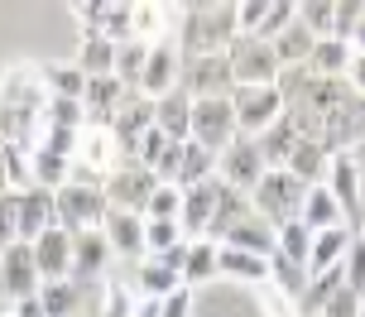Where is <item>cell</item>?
Returning <instances> with one entry per match:
<instances>
[{"label": "cell", "instance_id": "cell-40", "mask_svg": "<svg viewBox=\"0 0 365 317\" xmlns=\"http://www.w3.org/2000/svg\"><path fill=\"white\" fill-rule=\"evenodd\" d=\"M149 63V43L145 38H130V43H115V82H125L130 92H140V77H145Z\"/></svg>", "mask_w": 365, "mask_h": 317}, {"label": "cell", "instance_id": "cell-60", "mask_svg": "<svg viewBox=\"0 0 365 317\" xmlns=\"http://www.w3.org/2000/svg\"><path fill=\"white\" fill-rule=\"evenodd\" d=\"M361 317H365V308H361Z\"/></svg>", "mask_w": 365, "mask_h": 317}, {"label": "cell", "instance_id": "cell-45", "mask_svg": "<svg viewBox=\"0 0 365 317\" xmlns=\"http://www.w3.org/2000/svg\"><path fill=\"white\" fill-rule=\"evenodd\" d=\"M173 245H182V226L178 222H149L145 217V260L149 255H168Z\"/></svg>", "mask_w": 365, "mask_h": 317}, {"label": "cell", "instance_id": "cell-2", "mask_svg": "<svg viewBox=\"0 0 365 317\" xmlns=\"http://www.w3.org/2000/svg\"><path fill=\"white\" fill-rule=\"evenodd\" d=\"M240 140L236 130V106H231V96H192V145L202 150H231Z\"/></svg>", "mask_w": 365, "mask_h": 317}, {"label": "cell", "instance_id": "cell-28", "mask_svg": "<svg viewBox=\"0 0 365 317\" xmlns=\"http://www.w3.org/2000/svg\"><path fill=\"white\" fill-rule=\"evenodd\" d=\"M221 279L250 284V289H264V284H269V260H259V255H245V250L221 245Z\"/></svg>", "mask_w": 365, "mask_h": 317}, {"label": "cell", "instance_id": "cell-32", "mask_svg": "<svg viewBox=\"0 0 365 317\" xmlns=\"http://www.w3.org/2000/svg\"><path fill=\"white\" fill-rule=\"evenodd\" d=\"M38 68H43V87H48V96H68V101H82V96H87L91 77L77 68L73 58H68V63H38Z\"/></svg>", "mask_w": 365, "mask_h": 317}, {"label": "cell", "instance_id": "cell-9", "mask_svg": "<svg viewBox=\"0 0 365 317\" xmlns=\"http://www.w3.org/2000/svg\"><path fill=\"white\" fill-rule=\"evenodd\" d=\"M0 289H5V298H10V303H19V298H38L43 279H38L34 250H29L24 241L0 245Z\"/></svg>", "mask_w": 365, "mask_h": 317}, {"label": "cell", "instance_id": "cell-50", "mask_svg": "<svg viewBox=\"0 0 365 317\" xmlns=\"http://www.w3.org/2000/svg\"><path fill=\"white\" fill-rule=\"evenodd\" d=\"M255 293H259V317H303L298 303H293L289 293H279L274 284H264V289H255Z\"/></svg>", "mask_w": 365, "mask_h": 317}, {"label": "cell", "instance_id": "cell-18", "mask_svg": "<svg viewBox=\"0 0 365 317\" xmlns=\"http://www.w3.org/2000/svg\"><path fill=\"white\" fill-rule=\"evenodd\" d=\"M154 130V101L149 96H130L125 106H120V115H115V125H110V135H115V145H120V154L125 159H135V150H140V140Z\"/></svg>", "mask_w": 365, "mask_h": 317}, {"label": "cell", "instance_id": "cell-13", "mask_svg": "<svg viewBox=\"0 0 365 317\" xmlns=\"http://www.w3.org/2000/svg\"><path fill=\"white\" fill-rule=\"evenodd\" d=\"M58 226V197L43 192V187H29V192H15V236L24 245H34L43 231Z\"/></svg>", "mask_w": 365, "mask_h": 317}, {"label": "cell", "instance_id": "cell-27", "mask_svg": "<svg viewBox=\"0 0 365 317\" xmlns=\"http://www.w3.org/2000/svg\"><path fill=\"white\" fill-rule=\"evenodd\" d=\"M298 222H303L312 236H317V231H331V226H346V212H341V202L331 197L327 187H308V197H303V212H298Z\"/></svg>", "mask_w": 365, "mask_h": 317}, {"label": "cell", "instance_id": "cell-30", "mask_svg": "<svg viewBox=\"0 0 365 317\" xmlns=\"http://www.w3.org/2000/svg\"><path fill=\"white\" fill-rule=\"evenodd\" d=\"M212 178H217V154L187 140V145H182V164H178L173 187H178V192H187V187H202V183H212Z\"/></svg>", "mask_w": 365, "mask_h": 317}, {"label": "cell", "instance_id": "cell-14", "mask_svg": "<svg viewBox=\"0 0 365 317\" xmlns=\"http://www.w3.org/2000/svg\"><path fill=\"white\" fill-rule=\"evenodd\" d=\"M130 96L135 92H130L125 82H115V77H91L87 96H82V106H87V130H110Z\"/></svg>", "mask_w": 365, "mask_h": 317}, {"label": "cell", "instance_id": "cell-6", "mask_svg": "<svg viewBox=\"0 0 365 317\" xmlns=\"http://www.w3.org/2000/svg\"><path fill=\"white\" fill-rule=\"evenodd\" d=\"M264 173H269V164H264V154H259L255 140H236L231 150L217 154V178L231 187V192H245V197H250Z\"/></svg>", "mask_w": 365, "mask_h": 317}, {"label": "cell", "instance_id": "cell-3", "mask_svg": "<svg viewBox=\"0 0 365 317\" xmlns=\"http://www.w3.org/2000/svg\"><path fill=\"white\" fill-rule=\"evenodd\" d=\"M231 106H236L240 140H259L264 130H274L284 120V96H279V87H236L231 92Z\"/></svg>", "mask_w": 365, "mask_h": 317}, {"label": "cell", "instance_id": "cell-5", "mask_svg": "<svg viewBox=\"0 0 365 317\" xmlns=\"http://www.w3.org/2000/svg\"><path fill=\"white\" fill-rule=\"evenodd\" d=\"M58 197V226L63 231H101V222H106V212H110V202H106V187H77V183H68V187H58L53 192Z\"/></svg>", "mask_w": 365, "mask_h": 317}, {"label": "cell", "instance_id": "cell-22", "mask_svg": "<svg viewBox=\"0 0 365 317\" xmlns=\"http://www.w3.org/2000/svg\"><path fill=\"white\" fill-rule=\"evenodd\" d=\"M221 245H231V250H245V255L269 260L274 250H279V231H274L264 217H255V212H250L240 226H231V231H226V241H221Z\"/></svg>", "mask_w": 365, "mask_h": 317}, {"label": "cell", "instance_id": "cell-24", "mask_svg": "<svg viewBox=\"0 0 365 317\" xmlns=\"http://www.w3.org/2000/svg\"><path fill=\"white\" fill-rule=\"evenodd\" d=\"M351 58H356V43H346V38H317V48L308 58V73L322 77V82H346Z\"/></svg>", "mask_w": 365, "mask_h": 317}, {"label": "cell", "instance_id": "cell-25", "mask_svg": "<svg viewBox=\"0 0 365 317\" xmlns=\"http://www.w3.org/2000/svg\"><path fill=\"white\" fill-rule=\"evenodd\" d=\"M135 293H140V298H168V293H178L182 289V274L178 269H168L164 260H154V255H149V260H140L135 264Z\"/></svg>", "mask_w": 365, "mask_h": 317}, {"label": "cell", "instance_id": "cell-29", "mask_svg": "<svg viewBox=\"0 0 365 317\" xmlns=\"http://www.w3.org/2000/svg\"><path fill=\"white\" fill-rule=\"evenodd\" d=\"M327 168H331V154L322 150V145H312V140H298V150L289 154V173L308 187L327 183Z\"/></svg>", "mask_w": 365, "mask_h": 317}, {"label": "cell", "instance_id": "cell-56", "mask_svg": "<svg viewBox=\"0 0 365 317\" xmlns=\"http://www.w3.org/2000/svg\"><path fill=\"white\" fill-rule=\"evenodd\" d=\"M346 87H351V92H356V96H365V53H356V58H351Z\"/></svg>", "mask_w": 365, "mask_h": 317}, {"label": "cell", "instance_id": "cell-37", "mask_svg": "<svg viewBox=\"0 0 365 317\" xmlns=\"http://www.w3.org/2000/svg\"><path fill=\"white\" fill-rule=\"evenodd\" d=\"M312 48H317V38L293 19L284 34L274 38V58H279V68H308V58H312Z\"/></svg>", "mask_w": 365, "mask_h": 317}, {"label": "cell", "instance_id": "cell-62", "mask_svg": "<svg viewBox=\"0 0 365 317\" xmlns=\"http://www.w3.org/2000/svg\"><path fill=\"white\" fill-rule=\"evenodd\" d=\"M0 317H5V313H0Z\"/></svg>", "mask_w": 365, "mask_h": 317}, {"label": "cell", "instance_id": "cell-43", "mask_svg": "<svg viewBox=\"0 0 365 317\" xmlns=\"http://www.w3.org/2000/svg\"><path fill=\"white\" fill-rule=\"evenodd\" d=\"M331 19H336V5H331V0H303V5H298V24H303L312 38H331Z\"/></svg>", "mask_w": 365, "mask_h": 317}, {"label": "cell", "instance_id": "cell-42", "mask_svg": "<svg viewBox=\"0 0 365 317\" xmlns=\"http://www.w3.org/2000/svg\"><path fill=\"white\" fill-rule=\"evenodd\" d=\"M43 125L82 135V130H87V106H82V101H68V96H48V106H43Z\"/></svg>", "mask_w": 365, "mask_h": 317}, {"label": "cell", "instance_id": "cell-26", "mask_svg": "<svg viewBox=\"0 0 365 317\" xmlns=\"http://www.w3.org/2000/svg\"><path fill=\"white\" fill-rule=\"evenodd\" d=\"M221 279V245L217 241H187V264H182V289Z\"/></svg>", "mask_w": 365, "mask_h": 317}, {"label": "cell", "instance_id": "cell-49", "mask_svg": "<svg viewBox=\"0 0 365 317\" xmlns=\"http://www.w3.org/2000/svg\"><path fill=\"white\" fill-rule=\"evenodd\" d=\"M293 19H298V5H289V0H274L269 10H264V24H259V34L255 38H264V43H274V38L289 29Z\"/></svg>", "mask_w": 365, "mask_h": 317}, {"label": "cell", "instance_id": "cell-21", "mask_svg": "<svg viewBox=\"0 0 365 317\" xmlns=\"http://www.w3.org/2000/svg\"><path fill=\"white\" fill-rule=\"evenodd\" d=\"M154 130H164L173 145H187L192 140V96L182 92H168L164 101H154Z\"/></svg>", "mask_w": 365, "mask_h": 317}, {"label": "cell", "instance_id": "cell-34", "mask_svg": "<svg viewBox=\"0 0 365 317\" xmlns=\"http://www.w3.org/2000/svg\"><path fill=\"white\" fill-rule=\"evenodd\" d=\"M29 178L43 192H58V187H68V178H73V159L48 154V150H29Z\"/></svg>", "mask_w": 365, "mask_h": 317}, {"label": "cell", "instance_id": "cell-31", "mask_svg": "<svg viewBox=\"0 0 365 317\" xmlns=\"http://www.w3.org/2000/svg\"><path fill=\"white\" fill-rule=\"evenodd\" d=\"M96 317H135V303H140V293H135V284L130 279H115V274H106V279L96 284Z\"/></svg>", "mask_w": 365, "mask_h": 317}, {"label": "cell", "instance_id": "cell-38", "mask_svg": "<svg viewBox=\"0 0 365 317\" xmlns=\"http://www.w3.org/2000/svg\"><path fill=\"white\" fill-rule=\"evenodd\" d=\"M29 187H34V178H29V150L0 140V192H29Z\"/></svg>", "mask_w": 365, "mask_h": 317}, {"label": "cell", "instance_id": "cell-20", "mask_svg": "<svg viewBox=\"0 0 365 317\" xmlns=\"http://www.w3.org/2000/svg\"><path fill=\"white\" fill-rule=\"evenodd\" d=\"M73 164H82V168H91V173L110 178L115 168L125 164V154H120V145H115V135H110V130H82Z\"/></svg>", "mask_w": 365, "mask_h": 317}, {"label": "cell", "instance_id": "cell-48", "mask_svg": "<svg viewBox=\"0 0 365 317\" xmlns=\"http://www.w3.org/2000/svg\"><path fill=\"white\" fill-rule=\"evenodd\" d=\"M178 212H182V192L178 187H154V197H149V207H145V217L149 222H178Z\"/></svg>", "mask_w": 365, "mask_h": 317}, {"label": "cell", "instance_id": "cell-55", "mask_svg": "<svg viewBox=\"0 0 365 317\" xmlns=\"http://www.w3.org/2000/svg\"><path fill=\"white\" fill-rule=\"evenodd\" d=\"M19 241L15 236V192H0V245Z\"/></svg>", "mask_w": 365, "mask_h": 317}, {"label": "cell", "instance_id": "cell-58", "mask_svg": "<svg viewBox=\"0 0 365 317\" xmlns=\"http://www.w3.org/2000/svg\"><path fill=\"white\" fill-rule=\"evenodd\" d=\"M164 313V298H140L135 303V317H159Z\"/></svg>", "mask_w": 365, "mask_h": 317}, {"label": "cell", "instance_id": "cell-57", "mask_svg": "<svg viewBox=\"0 0 365 317\" xmlns=\"http://www.w3.org/2000/svg\"><path fill=\"white\" fill-rule=\"evenodd\" d=\"M10 317H48V313H43L38 298H19V303H10Z\"/></svg>", "mask_w": 365, "mask_h": 317}, {"label": "cell", "instance_id": "cell-51", "mask_svg": "<svg viewBox=\"0 0 365 317\" xmlns=\"http://www.w3.org/2000/svg\"><path fill=\"white\" fill-rule=\"evenodd\" d=\"M308 82H312V73H308V68H284L274 87H279V96H284V106H293L298 96L308 92Z\"/></svg>", "mask_w": 365, "mask_h": 317}, {"label": "cell", "instance_id": "cell-1", "mask_svg": "<svg viewBox=\"0 0 365 317\" xmlns=\"http://www.w3.org/2000/svg\"><path fill=\"white\" fill-rule=\"evenodd\" d=\"M303 197H308V183H298L289 168H269L259 187L250 192V207H255V217L279 231L284 222H298V212H303Z\"/></svg>", "mask_w": 365, "mask_h": 317}, {"label": "cell", "instance_id": "cell-47", "mask_svg": "<svg viewBox=\"0 0 365 317\" xmlns=\"http://www.w3.org/2000/svg\"><path fill=\"white\" fill-rule=\"evenodd\" d=\"M341 274H346V289L356 298H365V236L356 231V241H351L346 260H341Z\"/></svg>", "mask_w": 365, "mask_h": 317}, {"label": "cell", "instance_id": "cell-39", "mask_svg": "<svg viewBox=\"0 0 365 317\" xmlns=\"http://www.w3.org/2000/svg\"><path fill=\"white\" fill-rule=\"evenodd\" d=\"M38 303L48 317H82V289L77 279H53L38 289Z\"/></svg>", "mask_w": 365, "mask_h": 317}, {"label": "cell", "instance_id": "cell-59", "mask_svg": "<svg viewBox=\"0 0 365 317\" xmlns=\"http://www.w3.org/2000/svg\"><path fill=\"white\" fill-rule=\"evenodd\" d=\"M356 53H365V24H361V34H356Z\"/></svg>", "mask_w": 365, "mask_h": 317}, {"label": "cell", "instance_id": "cell-15", "mask_svg": "<svg viewBox=\"0 0 365 317\" xmlns=\"http://www.w3.org/2000/svg\"><path fill=\"white\" fill-rule=\"evenodd\" d=\"M217 202H221V178H212V183L187 187V192H182V212H178L182 241H207L212 217H217Z\"/></svg>", "mask_w": 365, "mask_h": 317}, {"label": "cell", "instance_id": "cell-19", "mask_svg": "<svg viewBox=\"0 0 365 317\" xmlns=\"http://www.w3.org/2000/svg\"><path fill=\"white\" fill-rule=\"evenodd\" d=\"M101 231H106L110 241V255L115 260H145V217H135V212H115L110 207L106 222H101Z\"/></svg>", "mask_w": 365, "mask_h": 317}, {"label": "cell", "instance_id": "cell-8", "mask_svg": "<svg viewBox=\"0 0 365 317\" xmlns=\"http://www.w3.org/2000/svg\"><path fill=\"white\" fill-rule=\"evenodd\" d=\"M154 187H159V178H154L149 168H140L135 159H125V164L106 178V202L115 207V212H135V217H145Z\"/></svg>", "mask_w": 365, "mask_h": 317}, {"label": "cell", "instance_id": "cell-33", "mask_svg": "<svg viewBox=\"0 0 365 317\" xmlns=\"http://www.w3.org/2000/svg\"><path fill=\"white\" fill-rule=\"evenodd\" d=\"M73 63L87 77H115V43H110V38H101V34H82Z\"/></svg>", "mask_w": 365, "mask_h": 317}, {"label": "cell", "instance_id": "cell-46", "mask_svg": "<svg viewBox=\"0 0 365 317\" xmlns=\"http://www.w3.org/2000/svg\"><path fill=\"white\" fill-rule=\"evenodd\" d=\"M361 24H365V0H346V5H336V19H331V38H346V43H356Z\"/></svg>", "mask_w": 365, "mask_h": 317}, {"label": "cell", "instance_id": "cell-35", "mask_svg": "<svg viewBox=\"0 0 365 317\" xmlns=\"http://www.w3.org/2000/svg\"><path fill=\"white\" fill-rule=\"evenodd\" d=\"M91 34L110 38V43H130V38H135V5L96 0V29H91Z\"/></svg>", "mask_w": 365, "mask_h": 317}, {"label": "cell", "instance_id": "cell-17", "mask_svg": "<svg viewBox=\"0 0 365 317\" xmlns=\"http://www.w3.org/2000/svg\"><path fill=\"white\" fill-rule=\"evenodd\" d=\"M29 250H34V264H38V279L43 284L73 279V231L53 226V231H43Z\"/></svg>", "mask_w": 365, "mask_h": 317}, {"label": "cell", "instance_id": "cell-36", "mask_svg": "<svg viewBox=\"0 0 365 317\" xmlns=\"http://www.w3.org/2000/svg\"><path fill=\"white\" fill-rule=\"evenodd\" d=\"M269 284L279 289V293H289L293 303H303L312 274H308V264H298V260H289V255H279V250H274V255H269Z\"/></svg>", "mask_w": 365, "mask_h": 317}, {"label": "cell", "instance_id": "cell-23", "mask_svg": "<svg viewBox=\"0 0 365 317\" xmlns=\"http://www.w3.org/2000/svg\"><path fill=\"white\" fill-rule=\"evenodd\" d=\"M351 241H356V226H331V231H317V236H312V255H308V274L341 269Z\"/></svg>", "mask_w": 365, "mask_h": 317}, {"label": "cell", "instance_id": "cell-44", "mask_svg": "<svg viewBox=\"0 0 365 317\" xmlns=\"http://www.w3.org/2000/svg\"><path fill=\"white\" fill-rule=\"evenodd\" d=\"M279 255L308 264V255H312V231L303 222H284V226H279Z\"/></svg>", "mask_w": 365, "mask_h": 317}, {"label": "cell", "instance_id": "cell-41", "mask_svg": "<svg viewBox=\"0 0 365 317\" xmlns=\"http://www.w3.org/2000/svg\"><path fill=\"white\" fill-rule=\"evenodd\" d=\"M255 145H259V154H264V164H269V168H289V154L298 150V135H293L289 120H279L274 130L259 135Z\"/></svg>", "mask_w": 365, "mask_h": 317}, {"label": "cell", "instance_id": "cell-7", "mask_svg": "<svg viewBox=\"0 0 365 317\" xmlns=\"http://www.w3.org/2000/svg\"><path fill=\"white\" fill-rule=\"evenodd\" d=\"M178 87H182V48H178V38L149 43V63H145V77H140V96L164 101V96L178 92Z\"/></svg>", "mask_w": 365, "mask_h": 317}, {"label": "cell", "instance_id": "cell-54", "mask_svg": "<svg viewBox=\"0 0 365 317\" xmlns=\"http://www.w3.org/2000/svg\"><path fill=\"white\" fill-rule=\"evenodd\" d=\"M192 313H197L192 289H178V293H168V298H164V313H159V317H192Z\"/></svg>", "mask_w": 365, "mask_h": 317}, {"label": "cell", "instance_id": "cell-61", "mask_svg": "<svg viewBox=\"0 0 365 317\" xmlns=\"http://www.w3.org/2000/svg\"><path fill=\"white\" fill-rule=\"evenodd\" d=\"M317 317H322V313H317Z\"/></svg>", "mask_w": 365, "mask_h": 317}, {"label": "cell", "instance_id": "cell-12", "mask_svg": "<svg viewBox=\"0 0 365 317\" xmlns=\"http://www.w3.org/2000/svg\"><path fill=\"white\" fill-rule=\"evenodd\" d=\"M341 202V212H346V226H356L365 217V173H361V164L351 159V154H336L331 159V168H327V183H322Z\"/></svg>", "mask_w": 365, "mask_h": 317}, {"label": "cell", "instance_id": "cell-4", "mask_svg": "<svg viewBox=\"0 0 365 317\" xmlns=\"http://www.w3.org/2000/svg\"><path fill=\"white\" fill-rule=\"evenodd\" d=\"M226 63H231V77H236V87H274L279 82V58H274V43L264 38H250L240 34L231 48H226Z\"/></svg>", "mask_w": 365, "mask_h": 317}, {"label": "cell", "instance_id": "cell-10", "mask_svg": "<svg viewBox=\"0 0 365 317\" xmlns=\"http://www.w3.org/2000/svg\"><path fill=\"white\" fill-rule=\"evenodd\" d=\"M0 106H10V111H43V106H48L43 68H38V63L5 68V77H0Z\"/></svg>", "mask_w": 365, "mask_h": 317}, {"label": "cell", "instance_id": "cell-11", "mask_svg": "<svg viewBox=\"0 0 365 317\" xmlns=\"http://www.w3.org/2000/svg\"><path fill=\"white\" fill-rule=\"evenodd\" d=\"M182 92L187 96H231L236 77L226 53H207V58H182Z\"/></svg>", "mask_w": 365, "mask_h": 317}, {"label": "cell", "instance_id": "cell-16", "mask_svg": "<svg viewBox=\"0 0 365 317\" xmlns=\"http://www.w3.org/2000/svg\"><path fill=\"white\" fill-rule=\"evenodd\" d=\"M110 264H115V255H110V241L106 231H77L73 236V279L82 284H101L110 274Z\"/></svg>", "mask_w": 365, "mask_h": 317}, {"label": "cell", "instance_id": "cell-53", "mask_svg": "<svg viewBox=\"0 0 365 317\" xmlns=\"http://www.w3.org/2000/svg\"><path fill=\"white\" fill-rule=\"evenodd\" d=\"M361 308H365V298H356L351 289H341V293L322 308V317H361Z\"/></svg>", "mask_w": 365, "mask_h": 317}, {"label": "cell", "instance_id": "cell-52", "mask_svg": "<svg viewBox=\"0 0 365 317\" xmlns=\"http://www.w3.org/2000/svg\"><path fill=\"white\" fill-rule=\"evenodd\" d=\"M264 10H269V0H245V5H236V24L240 34H259V24H264Z\"/></svg>", "mask_w": 365, "mask_h": 317}]
</instances>
